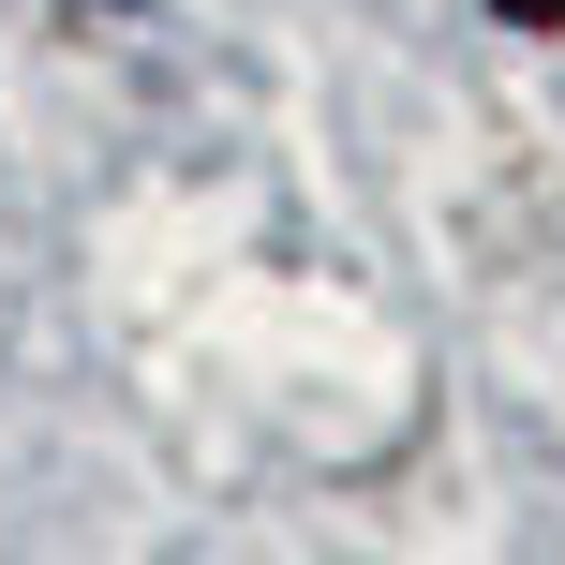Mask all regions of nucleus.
I'll return each mask as SVG.
<instances>
[{"label": "nucleus", "instance_id": "nucleus-1", "mask_svg": "<svg viewBox=\"0 0 565 565\" xmlns=\"http://www.w3.org/2000/svg\"><path fill=\"white\" fill-rule=\"evenodd\" d=\"M105 15H149V0H105Z\"/></svg>", "mask_w": 565, "mask_h": 565}]
</instances>
